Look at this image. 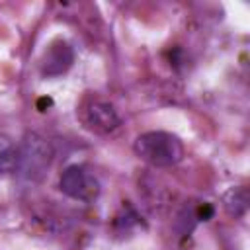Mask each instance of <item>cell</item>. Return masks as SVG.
Wrapping results in <instances>:
<instances>
[{"label": "cell", "mask_w": 250, "mask_h": 250, "mask_svg": "<svg viewBox=\"0 0 250 250\" xmlns=\"http://www.w3.org/2000/svg\"><path fill=\"white\" fill-rule=\"evenodd\" d=\"M133 150L143 162L154 168H170L184 158L182 141L168 131L141 133L133 143Z\"/></svg>", "instance_id": "1"}, {"label": "cell", "mask_w": 250, "mask_h": 250, "mask_svg": "<svg viewBox=\"0 0 250 250\" xmlns=\"http://www.w3.org/2000/svg\"><path fill=\"white\" fill-rule=\"evenodd\" d=\"M53 160L51 145L37 133H27L18 146V170L25 180L39 182Z\"/></svg>", "instance_id": "2"}, {"label": "cell", "mask_w": 250, "mask_h": 250, "mask_svg": "<svg viewBox=\"0 0 250 250\" xmlns=\"http://www.w3.org/2000/svg\"><path fill=\"white\" fill-rule=\"evenodd\" d=\"M59 188L64 195L76 201H94L100 195V182L92 170L82 164H72L64 168L59 180Z\"/></svg>", "instance_id": "3"}, {"label": "cell", "mask_w": 250, "mask_h": 250, "mask_svg": "<svg viewBox=\"0 0 250 250\" xmlns=\"http://www.w3.org/2000/svg\"><path fill=\"white\" fill-rule=\"evenodd\" d=\"M82 119L88 129L100 135H107L119 127V115L113 109L111 104L102 102V100H92L88 105H84Z\"/></svg>", "instance_id": "4"}, {"label": "cell", "mask_w": 250, "mask_h": 250, "mask_svg": "<svg viewBox=\"0 0 250 250\" xmlns=\"http://www.w3.org/2000/svg\"><path fill=\"white\" fill-rule=\"evenodd\" d=\"M74 62V51L72 47L62 41V39H57L53 41L45 55H43V61H41V74L43 76H49V78H55V76H61L64 74Z\"/></svg>", "instance_id": "5"}, {"label": "cell", "mask_w": 250, "mask_h": 250, "mask_svg": "<svg viewBox=\"0 0 250 250\" xmlns=\"http://www.w3.org/2000/svg\"><path fill=\"white\" fill-rule=\"evenodd\" d=\"M18 170V146L12 137L0 133V176H10Z\"/></svg>", "instance_id": "6"}]
</instances>
